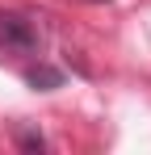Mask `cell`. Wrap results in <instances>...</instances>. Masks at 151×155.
<instances>
[{
	"label": "cell",
	"mask_w": 151,
	"mask_h": 155,
	"mask_svg": "<svg viewBox=\"0 0 151 155\" xmlns=\"http://www.w3.org/2000/svg\"><path fill=\"white\" fill-rule=\"evenodd\" d=\"M0 51L34 59V54L42 51V29H38V21H34L29 13L4 8V13H0Z\"/></svg>",
	"instance_id": "cell-1"
},
{
	"label": "cell",
	"mask_w": 151,
	"mask_h": 155,
	"mask_svg": "<svg viewBox=\"0 0 151 155\" xmlns=\"http://www.w3.org/2000/svg\"><path fill=\"white\" fill-rule=\"evenodd\" d=\"M21 76H25V84H29L34 92H55V88H63V80H67L59 67H50V63H42V59H38V63H29Z\"/></svg>",
	"instance_id": "cell-2"
},
{
	"label": "cell",
	"mask_w": 151,
	"mask_h": 155,
	"mask_svg": "<svg viewBox=\"0 0 151 155\" xmlns=\"http://www.w3.org/2000/svg\"><path fill=\"white\" fill-rule=\"evenodd\" d=\"M17 147H21V151H46V138H42V130L21 126L17 130Z\"/></svg>",
	"instance_id": "cell-3"
},
{
	"label": "cell",
	"mask_w": 151,
	"mask_h": 155,
	"mask_svg": "<svg viewBox=\"0 0 151 155\" xmlns=\"http://www.w3.org/2000/svg\"><path fill=\"white\" fill-rule=\"evenodd\" d=\"M88 4H109V0H88Z\"/></svg>",
	"instance_id": "cell-4"
}]
</instances>
